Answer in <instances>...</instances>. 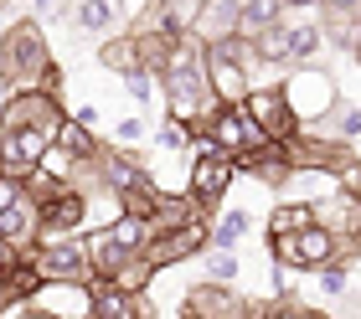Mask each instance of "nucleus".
<instances>
[{"label":"nucleus","mask_w":361,"mask_h":319,"mask_svg":"<svg viewBox=\"0 0 361 319\" xmlns=\"http://www.w3.org/2000/svg\"><path fill=\"white\" fill-rule=\"evenodd\" d=\"M0 77H6L11 93H26V88H52L57 93V67L47 57V42H42L37 21H21L0 37Z\"/></svg>","instance_id":"1"},{"label":"nucleus","mask_w":361,"mask_h":319,"mask_svg":"<svg viewBox=\"0 0 361 319\" xmlns=\"http://www.w3.org/2000/svg\"><path fill=\"white\" fill-rule=\"evenodd\" d=\"M248 57H253V42L248 37H227L217 46H207L202 73H207V88H212V98H217L222 108H243V104H248V93H253Z\"/></svg>","instance_id":"2"},{"label":"nucleus","mask_w":361,"mask_h":319,"mask_svg":"<svg viewBox=\"0 0 361 319\" xmlns=\"http://www.w3.org/2000/svg\"><path fill=\"white\" fill-rule=\"evenodd\" d=\"M207 144H217L222 155H233L238 165L253 160V155H264V149H274V139L248 119V108H217L207 119V129L196 134V149H207Z\"/></svg>","instance_id":"3"},{"label":"nucleus","mask_w":361,"mask_h":319,"mask_svg":"<svg viewBox=\"0 0 361 319\" xmlns=\"http://www.w3.org/2000/svg\"><path fill=\"white\" fill-rule=\"evenodd\" d=\"M0 237L16 247L42 242V201L31 196L26 175H0Z\"/></svg>","instance_id":"4"},{"label":"nucleus","mask_w":361,"mask_h":319,"mask_svg":"<svg viewBox=\"0 0 361 319\" xmlns=\"http://www.w3.org/2000/svg\"><path fill=\"white\" fill-rule=\"evenodd\" d=\"M31 268L42 273V283H68V289H93L98 273H93V258L83 242H37V253H26Z\"/></svg>","instance_id":"5"},{"label":"nucleus","mask_w":361,"mask_h":319,"mask_svg":"<svg viewBox=\"0 0 361 319\" xmlns=\"http://www.w3.org/2000/svg\"><path fill=\"white\" fill-rule=\"evenodd\" d=\"M336 77L325 73V67H294V77L284 82V98H289V108H294V119L310 124V119H331V108L341 104L336 98Z\"/></svg>","instance_id":"6"},{"label":"nucleus","mask_w":361,"mask_h":319,"mask_svg":"<svg viewBox=\"0 0 361 319\" xmlns=\"http://www.w3.org/2000/svg\"><path fill=\"white\" fill-rule=\"evenodd\" d=\"M62 124H68V113H62L52 88L11 93L6 108H0V129H47V134H62Z\"/></svg>","instance_id":"7"},{"label":"nucleus","mask_w":361,"mask_h":319,"mask_svg":"<svg viewBox=\"0 0 361 319\" xmlns=\"http://www.w3.org/2000/svg\"><path fill=\"white\" fill-rule=\"evenodd\" d=\"M233 175H238V160L233 155H222L217 144H207V149H196V160H191V180H186V196L196 201L202 211H212L217 201L227 196V186H233Z\"/></svg>","instance_id":"8"},{"label":"nucleus","mask_w":361,"mask_h":319,"mask_svg":"<svg viewBox=\"0 0 361 319\" xmlns=\"http://www.w3.org/2000/svg\"><path fill=\"white\" fill-rule=\"evenodd\" d=\"M57 149V134L47 129H0V175H37Z\"/></svg>","instance_id":"9"},{"label":"nucleus","mask_w":361,"mask_h":319,"mask_svg":"<svg viewBox=\"0 0 361 319\" xmlns=\"http://www.w3.org/2000/svg\"><path fill=\"white\" fill-rule=\"evenodd\" d=\"M269 253H274V263H284V268H320L331 263L336 253H341V242L325 232L320 222L315 227H305V232H294V237H279V242H269Z\"/></svg>","instance_id":"10"},{"label":"nucleus","mask_w":361,"mask_h":319,"mask_svg":"<svg viewBox=\"0 0 361 319\" xmlns=\"http://www.w3.org/2000/svg\"><path fill=\"white\" fill-rule=\"evenodd\" d=\"M180 314H191V319H253L248 299H243L233 283H212V278H202L196 289H186Z\"/></svg>","instance_id":"11"},{"label":"nucleus","mask_w":361,"mask_h":319,"mask_svg":"<svg viewBox=\"0 0 361 319\" xmlns=\"http://www.w3.org/2000/svg\"><path fill=\"white\" fill-rule=\"evenodd\" d=\"M202 247H212V222L202 216V222H186V227H171V232H155L150 242H145V258H150L155 268H176L196 258Z\"/></svg>","instance_id":"12"},{"label":"nucleus","mask_w":361,"mask_h":319,"mask_svg":"<svg viewBox=\"0 0 361 319\" xmlns=\"http://www.w3.org/2000/svg\"><path fill=\"white\" fill-rule=\"evenodd\" d=\"M243 108H248V119L264 129L274 144H284V139H294V134H300V119H294V108H289L284 88H253Z\"/></svg>","instance_id":"13"},{"label":"nucleus","mask_w":361,"mask_h":319,"mask_svg":"<svg viewBox=\"0 0 361 319\" xmlns=\"http://www.w3.org/2000/svg\"><path fill=\"white\" fill-rule=\"evenodd\" d=\"M238 21H243V0H202L191 11V37L202 46H217L227 37H238Z\"/></svg>","instance_id":"14"},{"label":"nucleus","mask_w":361,"mask_h":319,"mask_svg":"<svg viewBox=\"0 0 361 319\" xmlns=\"http://www.w3.org/2000/svg\"><path fill=\"white\" fill-rule=\"evenodd\" d=\"M315 222L331 232L341 247H356L361 242V201L351 191H336V196L315 201Z\"/></svg>","instance_id":"15"},{"label":"nucleus","mask_w":361,"mask_h":319,"mask_svg":"<svg viewBox=\"0 0 361 319\" xmlns=\"http://www.w3.org/2000/svg\"><path fill=\"white\" fill-rule=\"evenodd\" d=\"M83 222H88V196L73 191V186L57 191V196L42 206V242H62L68 232H78Z\"/></svg>","instance_id":"16"},{"label":"nucleus","mask_w":361,"mask_h":319,"mask_svg":"<svg viewBox=\"0 0 361 319\" xmlns=\"http://www.w3.org/2000/svg\"><path fill=\"white\" fill-rule=\"evenodd\" d=\"M88 319H155L145 294H129L119 283H93V314Z\"/></svg>","instance_id":"17"},{"label":"nucleus","mask_w":361,"mask_h":319,"mask_svg":"<svg viewBox=\"0 0 361 319\" xmlns=\"http://www.w3.org/2000/svg\"><path fill=\"white\" fill-rule=\"evenodd\" d=\"M88 258H93V273H98V283H104V278H114V273H119V268L129 263V258H135V253H129V247L119 242V237H114V232L109 227H98V232H88Z\"/></svg>","instance_id":"18"},{"label":"nucleus","mask_w":361,"mask_h":319,"mask_svg":"<svg viewBox=\"0 0 361 319\" xmlns=\"http://www.w3.org/2000/svg\"><path fill=\"white\" fill-rule=\"evenodd\" d=\"M57 155L68 160V165H83V160H98V155H104V144L93 139V124L68 119V124H62V134H57Z\"/></svg>","instance_id":"19"},{"label":"nucleus","mask_w":361,"mask_h":319,"mask_svg":"<svg viewBox=\"0 0 361 319\" xmlns=\"http://www.w3.org/2000/svg\"><path fill=\"white\" fill-rule=\"evenodd\" d=\"M284 0H243V21H238V37H264L269 26H284Z\"/></svg>","instance_id":"20"},{"label":"nucleus","mask_w":361,"mask_h":319,"mask_svg":"<svg viewBox=\"0 0 361 319\" xmlns=\"http://www.w3.org/2000/svg\"><path fill=\"white\" fill-rule=\"evenodd\" d=\"M160 206H166V196H160V191L150 186V175L119 191V211H124V216H140V222H155V216H160Z\"/></svg>","instance_id":"21"},{"label":"nucleus","mask_w":361,"mask_h":319,"mask_svg":"<svg viewBox=\"0 0 361 319\" xmlns=\"http://www.w3.org/2000/svg\"><path fill=\"white\" fill-rule=\"evenodd\" d=\"M119 21V0H73V26L83 37H98Z\"/></svg>","instance_id":"22"},{"label":"nucleus","mask_w":361,"mask_h":319,"mask_svg":"<svg viewBox=\"0 0 361 319\" xmlns=\"http://www.w3.org/2000/svg\"><path fill=\"white\" fill-rule=\"evenodd\" d=\"M305 227H315V201H294V206H279V211L269 216V242L294 237V232H305Z\"/></svg>","instance_id":"23"},{"label":"nucleus","mask_w":361,"mask_h":319,"mask_svg":"<svg viewBox=\"0 0 361 319\" xmlns=\"http://www.w3.org/2000/svg\"><path fill=\"white\" fill-rule=\"evenodd\" d=\"M98 62H104L109 73H119V77H135V73H145V62H140V46H135V37H114V42H104V52H98Z\"/></svg>","instance_id":"24"},{"label":"nucleus","mask_w":361,"mask_h":319,"mask_svg":"<svg viewBox=\"0 0 361 319\" xmlns=\"http://www.w3.org/2000/svg\"><path fill=\"white\" fill-rule=\"evenodd\" d=\"M320 42H325V31L315 21H289V57L300 62V67H315Z\"/></svg>","instance_id":"25"},{"label":"nucleus","mask_w":361,"mask_h":319,"mask_svg":"<svg viewBox=\"0 0 361 319\" xmlns=\"http://www.w3.org/2000/svg\"><path fill=\"white\" fill-rule=\"evenodd\" d=\"M243 170H253L258 180H264V186H284V180L294 175V165H289V155L284 149H264V155H253V160H243Z\"/></svg>","instance_id":"26"},{"label":"nucleus","mask_w":361,"mask_h":319,"mask_svg":"<svg viewBox=\"0 0 361 319\" xmlns=\"http://www.w3.org/2000/svg\"><path fill=\"white\" fill-rule=\"evenodd\" d=\"M155 273H160V268H155L150 258H145V253H135V258H129V263L119 268V273H114V278H104V283H119V289H129V294H145Z\"/></svg>","instance_id":"27"},{"label":"nucleus","mask_w":361,"mask_h":319,"mask_svg":"<svg viewBox=\"0 0 361 319\" xmlns=\"http://www.w3.org/2000/svg\"><path fill=\"white\" fill-rule=\"evenodd\" d=\"M253 57L258 62H294L289 57V21L284 26H269L264 37H253Z\"/></svg>","instance_id":"28"},{"label":"nucleus","mask_w":361,"mask_h":319,"mask_svg":"<svg viewBox=\"0 0 361 319\" xmlns=\"http://www.w3.org/2000/svg\"><path fill=\"white\" fill-rule=\"evenodd\" d=\"M248 232V211H222V222L212 227V247H222V253H233V242Z\"/></svg>","instance_id":"29"},{"label":"nucleus","mask_w":361,"mask_h":319,"mask_svg":"<svg viewBox=\"0 0 361 319\" xmlns=\"http://www.w3.org/2000/svg\"><path fill=\"white\" fill-rule=\"evenodd\" d=\"M207 278H212V283H233V278H238V258H233V253H222V247H212V258H207Z\"/></svg>","instance_id":"30"},{"label":"nucleus","mask_w":361,"mask_h":319,"mask_svg":"<svg viewBox=\"0 0 361 319\" xmlns=\"http://www.w3.org/2000/svg\"><path fill=\"white\" fill-rule=\"evenodd\" d=\"M346 283H351L346 263H325V268H320V289L331 294V299H341V294H346Z\"/></svg>","instance_id":"31"},{"label":"nucleus","mask_w":361,"mask_h":319,"mask_svg":"<svg viewBox=\"0 0 361 319\" xmlns=\"http://www.w3.org/2000/svg\"><path fill=\"white\" fill-rule=\"evenodd\" d=\"M264 319H320V314H315V309H305V304H294V299H284V304L269 309Z\"/></svg>","instance_id":"32"},{"label":"nucleus","mask_w":361,"mask_h":319,"mask_svg":"<svg viewBox=\"0 0 361 319\" xmlns=\"http://www.w3.org/2000/svg\"><path fill=\"white\" fill-rule=\"evenodd\" d=\"M320 15H361V0H320Z\"/></svg>","instance_id":"33"},{"label":"nucleus","mask_w":361,"mask_h":319,"mask_svg":"<svg viewBox=\"0 0 361 319\" xmlns=\"http://www.w3.org/2000/svg\"><path fill=\"white\" fill-rule=\"evenodd\" d=\"M26 253H21V247H16V242H6V237H0V273H11V268L16 263H21Z\"/></svg>","instance_id":"34"},{"label":"nucleus","mask_w":361,"mask_h":319,"mask_svg":"<svg viewBox=\"0 0 361 319\" xmlns=\"http://www.w3.org/2000/svg\"><path fill=\"white\" fill-rule=\"evenodd\" d=\"M341 191H351L361 201V165H346V170H341Z\"/></svg>","instance_id":"35"},{"label":"nucleus","mask_w":361,"mask_h":319,"mask_svg":"<svg viewBox=\"0 0 361 319\" xmlns=\"http://www.w3.org/2000/svg\"><path fill=\"white\" fill-rule=\"evenodd\" d=\"M140 134H145V124H140V119H124V124H119V139H124V144H135Z\"/></svg>","instance_id":"36"},{"label":"nucleus","mask_w":361,"mask_h":319,"mask_svg":"<svg viewBox=\"0 0 361 319\" xmlns=\"http://www.w3.org/2000/svg\"><path fill=\"white\" fill-rule=\"evenodd\" d=\"M11 304H16V299H11V283H6V273H0V314H6Z\"/></svg>","instance_id":"37"},{"label":"nucleus","mask_w":361,"mask_h":319,"mask_svg":"<svg viewBox=\"0 0 361 319\" xmlns=\"http://www.w3.org/2000/svg\"><path fill=\"white\" fill-rule=\"evenodd\" d=\"M289 11H310V6H320V0H284Z\"/></svg>","instance_id":"38"},{"label":"nucleus","mask_w":361,"mask_h":319,"mask_svg":"<svg viewBox=\"0 0 361 319\" xmlns=\"http://www.w3.org/2000/svg\"><path fill=\"white\" fill-rule=\"evenodd\" d=\"M21 319H62V314H47V309H31V314H21Z\"/></svg>","instance_id":"39"},{"label":"nucleus","mask_w":361,"mask_h":319,"mask_svg":"<svg viewBox=\"0 0 361 319\" xmlns=\"http://www.w3.org/2000/svg\"><path fill=\"white\" fill-rule=\"evenodd\" d=\"M356 253H361V242H356Z\"/></svg>","instance_id":"40"},{"label":"nucleus","mask_w":361,"mask_h":319,"mask_svg":"<svg viewBox=\"0 0 361 319\" xmlns=\"http://www.w3.org/2000/svg\"><path fill=\"white\" fill-rule=\"evenodd\" d=\"M356 62H361V52H356Z\"/></svg>","instance_id":"41"},{"label":"nucleus","mask_w":361,"mask_h":319,"mask_svg":"<svg viewBox=\"0 0 361 319\" xmlns=\"http://www.w3.org/2000/svg\"><path fill=\"white\" fill-rule=\"evenodd\" d=\"M253 319H258V314H253Z\"/></svg>","instance_id":"42"}]
</instances>
